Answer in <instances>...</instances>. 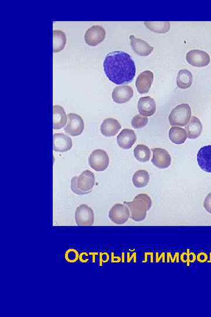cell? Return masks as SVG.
<instances>
[{
  "label": "cell",
  "mask_w": 211,
  "mask_h": 317,
  "mask_svg": "<svg viewBox=\"0 0 211 317\" xmlns=\"http://www.w3.org/2000/svg\"><path fill=\"white\" fill-rule=\"evenodd\" d=\"M103 68L108 78L116 85L132 83L136 73L132 57L121 51L109 53L104 59Z\"/></svg>",
  "instance_id": "obj_1"
},
{
  "label": "cell",
  "mask_w": 211,
  "mask_h": 317,
  "mask_svg": "<svg viewBox=\"0 0 211 317\" xmlns=\"http://www.w3.org/2000/svg\"><path fill=\"white\" fill-rule=\"evenodd\" d=\"M125 204L130 210L131 219L139 222L146 217L147 212L151 208L152 201L147 194H139L132 202H125Z\"/></svg>",
  "instance_id": "obj_2"
},
{
  "label": "cell",
  "mask_w": 211,
  "mask_h": 317,
  "mask_svg": "<svg viewBox=\"0 0 211 317\" xmlns=\"http://www.w3.org/2000/svg\"><path fill=\"white\" fill-rule=\"evenodd\" d=\"M95 185V176L89 170L83 172L79 176H75L71 180V190L73 193L83 195L88 194Z\"/></svg>",
  "instance_id": "obj_3"
},
{
  "label": "cell",
  "mask_w": 211,
  "mask_h": 317,
  "mask_svg": "<svg viewBox=\"0 0 211 317\" xmlns=\"http://www.w3.org/2000/svg\"><path fill=\"white\" fill-rule=\"evenodd\" d=\"M191 117V109L187 104L178 105L171 112L169 120L172 126L186 127Z\"/></svg>",
  "instance_id": "obj_4"
},
{
  "label": "cell",
  "mask_w": 211,
  "mask_h": 317,
  "mask_svg": "<svg viewBox=\"0 0 211 317\" xmlns=\"http://www.w3.org/2000/svg\"><path fill=\"white\" fill-rule=\"evenodd\" d=\"M91 168L97 172H103L109 165V157L104 150L96 149L93 151L89 158Z\"/></svg>",
  "instance_id": "obj_5"
},
{
  "label": "cell",
  "mask_w": 211,
  "mask_h": 317,
  "mask_svg": "<svg viewBox=\"0 0 211 317\" xmlns=\"http://www.w3.org/2000/svg\"><path fill=\"white\" fill-rule=\"evenodd\" d=\"M94 216L93 210L86 205H81L76 210L75 221L79 226H92Z\"/></svg>",
  "instance_id": "obj_6"
},
{
  "label": "cell",
  "mask_w": 211,
  "mask_h": 317,
  "mask_svg": "<svg viewBox=\"0 0 211 317\" xmlns=\"http://www.w3.org/2000/svg\"><path fill=\"white\" fill-rule=\"evenodd\" d=\"M130 216V210L126 205L116 204L111 209L109 219L116 224L121 225L128 221Z\"/></svg>",
  "instance_id": "obj_7"
},
{
  "label": "cell",
  "mask_w": 211,
  "mask_h": 317,
  "mask_svg": "<svg viewBox=\"0 0 211 317\" xmlns=\"http://www.w3.org/2000/svg\"><path fill=\"white\" fill-rule=\"evenodd\" d=\"M67 116L68 124L64 128L65 132L72 136L81 135L85 127L82 117L74 113H69Z\"/></svg>",
  "instance_id": "obj_8"
},
{
  "label": "cell",
  "mask_w": 211,
  "mask_h": 317,
  "mask_svg": "<svg viewBox=\"0 0 211 317\" xmlns=\"http://www.w3.org/2000/svg\"><path fill=\"white\" fill-rule=\"evenodd\" d=\"M105 29L100 25H93L86 31L85 40L90 46H96L103 42L106 37Z\"/></svg>",
  "instance_id": "obj_9"
},
{
  "label": "cell",
  "mask_w": 211,
  "mask_h": 317,
  "mask_svg": "<svg viewBox=\"0 0 211 317\" xmlns=\"http://www.w3.org/2000/svg\"><path fill=\"white\" fill-rule=\"evenodd\" d=\"M189 64L196 67H203L210 63V57L208 53L198 50L189 51L186 55Z\"/></svg>",
  "instance_id": "obj_10"
},
{
  "label": "cell",
  "mask_w": 211,
  "mask_h": 317,
  "mask_svg": "<svg viewBox=\"0 0 211 317\" xmlns=\"http://www.w3.org/2000/svg\"><path fill=\"white\" fill-rule=\"evenodd\" d=\"M152 163L159 169L168 168L172 164V157L165 149L154 148L152 149Z\"/></svg>",
  "instance_id": "obj_11"
},
{
  "label": "cell",
  "mask_w": 211,
  "mask_h": 317,
  "mask_svg": "<svg viewBox=\"0 0 211 317\" xmlns=\"http://www.w3.org/2000/svg\"><path fill=\"white\" fill-rule=\"evenodd\" d=\"M133 88L128 86H122L116 87L112 93V99L119 104H125L129 102L133 97Z\"/></svg>",
  "instance_id": "obj_12"
},
{
  "label": "cell",
  "mask_w": 211,
  "mask_h": 317,
  "mask_svg": "<svg viewBox=\"0 0 211 317\" xmlns=\"http://www.w3.org/2000/svg\"><path fill=\"white\" fill-rule=\"evenodd\" d=\"M154 80V74L150 71H145L138 76L136 82L137 91L140 94L148 93Z\"/></svg>",
  "instance_id": "obj_13"
},
{
  "label": "cell",
  "mask_w": 211,
  "mask_h": 317,
  "mask_svg": "<svg viewBox=\"0 0 211 317\" xmlns=\"http://www.w3.org/2000/svg\"><path fill=\"white\" fill-rule=\"evenodd\" d=\"M72 140L67 135L61 133L54 135L53 147L56 152H68L72 149Z\"/></svg>",
  "instance_id": "obj_14"
},
{
  "label": "cell",
  "mask_w": 211,
  "mask_h": 317,
  "mask_svg": "<svg viewBox=\"0 0 211 317\" xmlns=\"http://www.w3.org/2000/svg\"><path fill=\"white\" fill-rule=\"evenodd\" d=\"M130 45L134 52L142 57L150 55L154 50V47L149 45L145 41L137 38L133 35L130 36Z\"/></svg>",
  "instance_id": "obj_15"
},
{
  "label": "cell",
  "mask_w": 211,
  "mask_h": 317,
  "mask_svg": "<svg viewBox=\"0 0 211 317\" xmlns=\"http://www.w3.org/2000/svg\"><path fill=\"white\" fill-rule=\"evenodd\" d=\"M137 136L133 130L124 129L117 137L118 144L123 149H129L136 142Z\"/></svg>",
  "instance_id": "obj_16"
},
{
  "label": "cell",
  "mask_w": 211,
  "mask_h": 317,
  "mask_svg": "<svg viewBox=\"0 0 211 317\" xmlns=\"http://www.w3.org/2000/svg\"><path fill=\"white\" fill-rule=\"evenodd\" d=\"M197 161L202 170L211 173V145L201 147L197 154Z\"/></svg>",
  "instance_id": "obj_17"
},
{
  "label": "cell",
  "mask_w": 211,
  "mask_h": 317,
  "mask_svg": "<svg viewBox=\"0 0 211 317\" xmlns=\"http://www.w3.org/2000/svg\"><path fill=\"white\" fill-rule=\"evenodd\" d=\"M138 110L142 116L148 117L153 115L156 111L154 99L150 97L141 98L138 102Z\"/></svg>",
  "instance_id": "obj_18"
},
{
  "label": "cell",
  "mask_w": 211,
  "mask_h": 317,
  "mask_svg": "<svg viewBox=\"0 0 211 317\" xmlns=\"http://www.w3.org/2000/svg\"><path fill=\"white\" fill-rule=\"evenodd\" d=\"M121 125L118 120L114 118H107L101 125V134L107 137H112L117 135L121 130Z\"/></svg>",
  "instance_id": "obj_19"
},
{
  "label": "cell",
  "mask_w": 211,
  "mask_h": 317,
  "mask_svg": "<svg viewBox=\"0 0 211 317\" xmlns=\"http://www.w3.org/2000/svg\"><path fill=\"white\" fill-rule=\"evenodd\" d=\"M66 112L63 106L54 105L53 106V128L54 130H58L63 128L67 123Z\"/></svg>",
  "instance_id": "obj_20"
},
{
  "label": "cell",
  "mask_w": 211,
  "mask_h": 317,
  "mask_svg": "<svg viewBox=\"0 0 211 317\" xmlns=\"http://www.w3.org/2000/svg\"><path fill=\"white\" fill-rule=\"evenodd\" d=\"M201 122L195 116H192L190 123L185 127L187 137L191 139H195L199 137L202 131Z\"/></svg>",
  "instance_id": "obj_21"
},
{
  "label": "cell",
  "mask_w": 211,
  "mask_h": 317,
  "mask_svg": "<svg viewBox=\"0 0 211 317\" xmlns=\"http://www.w3.org/2000/svg\"><path fill=\"white\" fill-rule=\"evenodd\" d=\"M169 138L175 144H183L187 138V132L183 128L173 127L169 131Z\"/></svg>",
  "instance_id": "obj_22"
},
{
  "label": "cell",
  "mask_w": 211,
  "mask_h": 317,
  "mask_svg": "<svg viewBox=\"0 0 211 317\" xmlns=\"http://www.w3.org/2000/svg\"><path fill=\"white\" fill-rule=\"evenodd\" d=\"M192 75L187 69H181L178 72L177 78V85L181 89H188L192 84Z\"/></svg>",
  "instance_id": "obj_23"
},
{
  "label": "cell",
  "mask_w": 211,
  "mask_h": 317,
  "mask_svg": "<svg viewBox=\"0 0 211 317\" xmlns=\"http://www.w3.org/2000/svg\"><path fill=\"white\" fill-rule=\"evenodd\" d=\"M67 44V36L63 31L54 30L53 31V50L54 53L61 52L64 49Z\"/></svg>",
  "instance_id": "obj_24"
},
{
  "label": "cell",
  "mask_w": 211,
  "mask_h": 317,
  "mask_svg": "<svg viewBox=\"0 0 211 317\" xmlns=\"http://www.w3.org/2000/svg\"><path fill=\"white\" fill-rule=\"evenodd\" d=\"M132 180L134 186L137 188H143L148 185L150 176L146 171L139 170L134 173Z\"/></svg>",
  "instance_id": "obj_25"
},
{
  "label": "cell",
  "mask_w": 211,
  "mask_h": 317,
  "mask_svg": "<svg viewBox=\"0 0 211 317\" xmlns=\"http://www.w3.org/2000/svg\"><path fill=\"white\" fill-rule=\"evenodd\" d=\"M134 155L140 162H147L150 160V149L144 145H137L134 150Z\"/></svg>",
  "instance_id": "obj_26"
},
{
  "label": "cell",
  "mask_w": 211,
  "mask_h": 317,
  "mask_svg": "<svg viewBox=\"0 0 211 317\" xmlns=\"http://www.w3.org/2000/svg\"><path fill=\"white\" fill-rule=\"evenodd\" d=\"M144 25L150 30L160 34H165L170 29L169 22H144Z\"/></svg>",
  "instance_id": "obj_27"
},
{
  "label": "cell",
  "mask_w": 211,
  "mask_h": 317,
  "mask_svg": "<svg viewBox=\"0 0 211 317\" xmlns=\"http://www.w3.org/2000/svg\"><path fill=\"white\" fill-rule=\"evenodd\" d=\"M148 120L147 117L143 116L141 115H137L134 116L132 125L134 128L141 129L146 126L148 124Z\"/></svg>",
  "instance_id": "obj_28"
},
{
  "label": "cell",
  "mask_w": 211,
  "mask_h": 317,
  "mask_svg": "<svg viewBox=\"0 0 211 317\" xmlns=\"http://www.w3.org/2000/svg\"><path fill=\"white\" fill-rule=\"evenodd\" d=\"M78 253L74 249H70L65 253V259L70 263H74L78 259Z\"/></svg>",
  "instance_id": "obj_29"
},
{
  "label": "cell",
  "mask_w": 211,
  "mask_h": 317,
  "mask_svg": "<svg viewBox=\"0 0 211 317\" xmlns=\"http://www.w3.org/2000/svg\"><path fill=\"white\" fill-rule=\"evenodd\" d=\"M203 207H204L206 212L211 214V193L207 195L203 202Z\"/></svg>",
  "instance_id": "obj_30"
}]
</instances>
